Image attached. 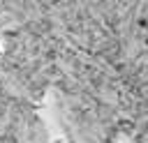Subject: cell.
Returning a JSON list of instances; mask_svg holds the SVG:
<instances>
[{
    "label": "cell",
    "instance_id": "cell-1",
    "mask_svg": "<svg viewBox=\"0 0 148 143\" xmlns=\"http://www.w3.org/2000/svg\"><path fill=\"white\" fill-rule=\"evenodd\" d=\"M111 143H134V136L127 131V129H118L111 138Z\"/></svg>",
    "mask_w": 148,
    "mask_h": 143
}]
</instances>
